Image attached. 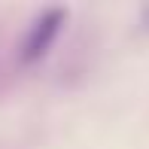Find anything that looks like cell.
Masks as SVG:
<instances>
[{"mask_svg": "<svg viewBox=\"0 0 149 149\" xmlns=\"http://www.w3.org/2000/svg\"><path fill=\"white\" fill-rule=\"evenodd\" d=\"M58 22H61V12H49V15H43L37 22V33H33V40L28 43V55H40V52L49 46V40L55 37V31H58Z\"/></svg>", "mask_w": 149, "mask_h": 149, "instance_id": "6da1fadb", "label": "cell"}]
</instances>
